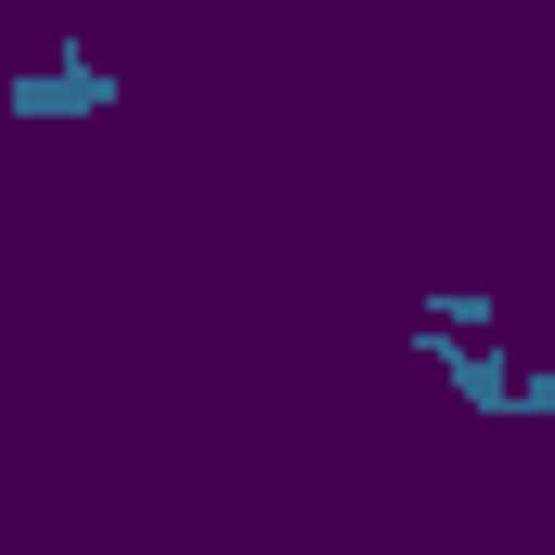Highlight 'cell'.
Masks as SVG:
<instances>
[{
	"mask_svg": "<svg viewBox=\"0 0 555 555\" xmlns=\"http://www.w3.org/2000/svg\"><path fill=\"white\" fill-rule=\"evenodd\" d=\"M117 104V65L91 52V39H65L52 65H13L0 78V117H26V130H52V117H104Z\"/></svg>",
	"mask_w": 555,
	"mask_h": 555,
	"instance_id": "1",
	"label": "cell"
},
{
	"mask_svg": "<svg viewBox=\"0 0 555 555\" xmlns=\"http://www.w3.org/2000/svg\"><path fill=\"white\" fill-rule=\"evenodd\" d=\"M414 362H439L478 414H517V362H504V349H452V336H426V323H414Z\"/></svg>",
	"mask_w": 555,
	"mask_h": 555,
	"instance_id": "2",
	"label": "cell"
},
{
	"mask_svg": "<svg viewBox=\"0 0 555 555\" xmlns=\"http://www.w3.org/2000/svg\"><path fill=\"white\" fill-rule=\"evenodd\" d=\"M414 323H426V336H452V349H491V336H504V297H478V284H426Z\"/></svg>",
	"mask_w": 555,
	"mask_h": 555,
	"instance_id": "3",
	"label": "cell"
},
{
	"mask_svg": "<svg viewBox=\"0 0 555 555\" xmlns=\"http://www.w3.org/2000/svg\"><path fill=\"white\" fill-rule=\"evenodd\" d=\"M543 26H555V13H543Z\"/></svg>",
	"mask_w": 555,
	"mask_h": 555,
	"instance_id": "4",
	"label": "cell"
}]
</instances>
